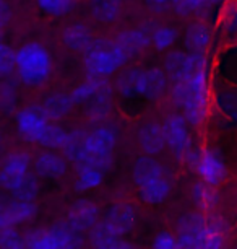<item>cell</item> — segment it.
Segmentation results:
<instances>
[{
	"label": "cell",
	"mask_w": 237,
	"mask_h": 249,
	"mask_svg": "<svg viewBox=\"0 0 237 249\" xmlns=\"http://www.w3.org/2000/svg\"><path fill=\"white\" fill-rule=\"evenodd\" d=\"M222 109L226 114H229L232 119H237V101L234 100V96H229L227 100L222 103Z\"/></svg>",
	"instance_id": "60d3db41"
},
{
	"label": "cell",
	"mask_w": 237,
	"mask_h": 249,
	"mask_svg": "<svg viewBox=\"0 0 237 249\" xmlns=\"http://www.w3.org/2000/svg\"><path fill=\"white\" fill-rule=\"evenodd\" d=\"M211 41V30L205 23L190 25L185 35V48L189 53H205Z\"/></svg>",
	"instance_id": "7402d4cb"
},
{
	"label": "cell",
	"mask_w": 237,
	"mask_h": 249,
	"mask_svg": "<svg viewBox=\"0 0 237 249\" xmlns=\"http://www.w3.org/2000/svg\"><path fill=\"white\" fill-rule=\"evenodd\" d=\"M227 26H229L231 31L237 33V5L232 8V12L229 15V20H227Z\"/></svg>",
	"instance_id": "b9f144b4"
},
{
	"label": "cell",
	"mask_w": 237,
	"mask_h": 249,
	"mask_svg": "<svg viewBox=\"0 0 237 249\" xmlns=\"http://www.w3.org/2000/svg\"><path fill=\"white\" fill-rule=\"evenodd\" d=\"M169 2H174V0H150V3H153V5H156V7H164L166 3H169Z\"/></svg>",
	"instance_id": "7bdbcfd3"
},
{
	"label": "cell",
	"mask_w": 237,
	"mask_h": 249,
	"mask_svg": "<svg viewBox=\"0 0 237 249\" xmlns=\"http://www.w3.org/2000/svg\"><path fill=\"white\" fill-rule=\"evenodd\" d=\"M38 207L32 200H23L15 199L10 200L8 204L2 207L0 212V228H8V227H16L20 223L30 222L31 218L36 217Z\"/></svg>",
	"instance_id": "8fae6325"
},
{
	"label": "cell",
	"mask_w": 237,
	"mask_h": 249,
	"mask_svg": "<svg viewBox=\"0 0 237 249\" xmlns=\"http://www.w3.org/2000/svg\"><path fill=\"white\" fill-rule=\"evenodd\" d=\"M115 142H117V135L109 127H97L88 132L85 139V152L75 163L77 170L91 166L106 173L112 166V152Z\"/></svg>",
	"instance_id": "7a4b0ae2"
},
{
	"label": "cell",
	"mask_w": 237,
	"mask_h": 249,
	"mask_svg": "<svg viewBox=\"0 0 237 249\" xmlns=\"http://www.w3.org/2000/svg\"><path fill=\"white\" fill-rule=\"evenodd\" d=\"M162 176H164V170H162L159 161L153 158V155H143L133 164V181L137 187L159 179Z\"/></svg>",
	"instance_id": "9a60e30c"
},
{
	"label": "cell",
	"mask_w": 237,
	"mask_h": 249,
	"mask_svg": "<svg viewBox=\"0 0 237 249\" xmlns=\"http://www.w3.org/2000/svg\"><path fill=\"white\" fill-rule=\"evenodd\" d=\"M169 194H171V184L164 176L138 187V196H140V199L150 205L162 204Z\"/></svg>",
	"instance_id": "603a6c76"
},
{
	"label": "cell",
	"mask_w": 237,
	"mask_h": 249,
	"mask_svg": "<svg viewBox=\"0 0 237 249\" xmlns=\"http://www.w3.org/2000/svg\"><path fill=\"white\" fill-rule=\"evenodd\" d=\"M16 69V53L5 43L0 44V75L3 78L10 77Z\"/></svg>",
	"instance_id": "d6a6232c"
},
{
	"label": "cell",
	"mask_w": 237,
	"mask_h": 249,
	"mask_svg": "<svg viewBox=\"0 0 237 249\" xmlns=\"http://www.w3.org/2000/svg\"><path fill=\"white\" fill-rule=\"evenodd\" d=\"M206 218L197 212L185 213L177 225V244L179 248H202V239L205 234Z\"/></svg>",
	"instance_id": "9c48e42d"
},
{
	"label": "cell",
	"mask_w": 237,
	"mask_h": 249,
	"mask_svg": "<svg viewBox=\"0 0 237 249\" xmlns=\"http://www.w3.org/2000/svg\"><path fill=\"white\" fill-rule=\"evenodd\" d=\"M67 134L68 132H65V130L62 127H59V125L49 124L39 143L44 145V147H49V148H62L65 140H67Z\"/></svg>",
	"instance_id": "1f68e13d"
},
{
	"label": "cell",
	"mask_w": 237,
	"mask_h": 249,
	"mask_svg": "<svg viewBox=\"0 0 237 249\" xmlns=\"http://www.w3.org/2000/svg\"><path fill=\"white\" fill-rule=\"evenodd\" d=\"M0 106L5 112H13L16 106V87L12 80H5L0 88Z\"/></svg>",
	"instance_id": "e575fe53"
},
{
	"label": "cell",
	"mask_w": 237,
	"mask_h": 249,
	"mask_svg": "<svg viewBox=\"0 0 237 249\" xmlns=\"http://www.w3.org/2000/svg\"><path fill=\"white\" fill-rule=\"evenodd\" d=\"M210 0H174L173 5L175 8V12L180 15H189V13H197L200 10H203Z\"/></svg>",
	"instance_id": "74e56055"
},
{
	"label": "cell",
	"mask_w": 237,
	"mask_h": 249,
	"mask_svg": "<svg viewBox=\"0 0 237 249\" xmlns=\"http://www.w3.org/2000/svg\"><path fill=\"white\" fill-rule=\"evenodd\" d=\"M34 171L41 178H60L67 173V160L57 153L43 152L34 160Z\"/></svg>",
	"instance_id": "5bb4252c"
},
{
	"label": "cell",
	"mask_w": 237,
	"mask_h": 249,
	"mask_svg": "<svg viewBox=\"0 0 237 249\" xmlns=\"http://www.w3.org/2000/svg\"><path fill=\"white\" fill-rule=\"evenodd\" d=\"M28 175H30V155L25 152H13L2 164L0 182L5 191L13 192Z\"/></svg>",
	"instance_id": "ba28073f"
},
{
	"label": "cell",
	"mask_w": 237,
	"mask_h": 249,
	"mask_svg": "<svg viewBox=\"0 0 237 249\" xmlns=\"http://www.w3.org/2000/svg\"><path fill=\"white\" fill-rule=\"evenodd\" d=\"M0 248L2 249H21L26 248L25 238H21V234L16 231L15 227L8 228H0Z\"/></svg>",
	"instance_id": "836d02e7"
},
{
	"label": "cell",
	"mask_w": 237,
	"mask_h": 249,
	"mask_svg": "<svg viewBox=\"0 0 237 249\" xmlns=\"http://www.w3.org/2000/svg\"><path fill=\"white\" fill-rule=\"evenodd\" d=\"M73 100L70 95H65V93H50L43 103V109L46 116L49 119H62L63 116H67L72 111Z\"/></svg>",
	"instance_id": "d4e9b609"
},
{
	"label": "cell",
	"mask_w": 237,
	"mask_h": 249,
	"mask_svg": "<svg viewBox=\"0 0 237 249\" xmlns=\"http://www.w3.org/2000/svg\"><path fill=\"white\" fill-rule=\"evenodd\" d=\"M153 248L156 249H173V248H179L177 244V236L171 234L169 231H161L153 241Z\"/></svg>",
	"instance_id": "f35d334b"
},
{
	"label": "cell",
	"mask_w": 237,
	"mask_h": 249,
	"mask_svg": "<svg viewBox=\"0 0 237 249\" xmlns=\"http://www.w3.org/2000/svg\"><path fill=\"white\" fill-rule=\"evenodd\" d=\"M111 95H112V91H111V87L108 85L86 103V114L91 121H101L109 114Z\"/></svg>",
	"instance_id": "484cf974"
},
{
	"label": "cell",
	"mask_w": 237,
	"mask_h": 249,
	"mask_svg": "<svg viewBox=\"0 0 237 249\" xmlns=\"http://www.w3.org/2000/svg\"><path fill=\"white\" fill-rule=\"evenodd\" d=\"M195 168L202 181L208 182L211 186H218L226 178V164L222 158L213 150H205L202 153H197L193 158Z\"/></svg>",
	"instance_id": "30bf717a"
},
{
	"label": "cell",
	"mask_w": 237,
	"mask_h": 249,
	"mask_svg": "<svg viewBox=\"0 0 237 249\" xmlns=\"http://www.w3.org/2000/svg\"><path fill=\"white\" fill-rule=\"evenodd\" d=\"M97 218H99V209L96 207V204H93L90 200H80L70 209L67 223L77 233H83L95 227L97 223Z\"/></svg>",
	"instance_id": "7c38bea8"
},
{
	"label": "cell",
	"mask_w": 237,
	"mask_h": 249,
	"mask_svg": "<svg viewBox=\"0 0 237 249\" xmlns=\"http://www.w3.org/2000/svg\"><path fill=\"white\" fill-rule=\"evenodd\" d=\"M138 145L146 155L161 153L164 147H167L164 125L156 124V122H148L142 125L138 130Z\"/></svg>",
	"instance_id": "4fadbf2b"
},
{
	"label": "cell",
	"mask_w": 237,
	"mask_h": 249,
	"mask_svg": "<svg viewBox=\"0 0 237 249\" xmlns=\"http://www.w3.org/2000/svg\"><path fill=\"white\" fill-rule=\"evenodd\" d=\"M13 12L10 10V7H8V3L5 2V0H2V3H0V26L5 28L8 20L12 18Z\"/></svg>",
	"instance_id": "ab89813d"
},
{
	"label": "cell",
	"mask_w": 237,
	"mask_h": 249,
	"mask_svg": "<svg viewBox=\"0 0 237 249\" xmlns=\"http://www.w3.org/2000/svg\"><path fill=\"white\" fill-rule=\"evenodd\" d=\"M187 119L180 114H171L164 121V132H166V142L171 152L179 158L180 161H193L195 155L192 147V139H190Z\"/></svg>",
	"instance_id": "5b68a950"
},
{
	"label": "cell",
	"mask_w": 237,
	"mask_h": 249,
	"mask_svg": "<svg viewBox=\"0 0 237 249\" xmlns=\"http://www.w3.org/2000/svg\"><path fill=\"white\" fill-rule=\"evenodd\" d=\"M175 37H177V31L173 26H158L151 35V44L156 49L164 51L175 43Z\"/></svg>",
	"instance_id": "4dcf8cb0"
},
{
	"label": "cell",
	"mask_w": 237,
	"mask_h": 249,
	"mask_svg": "<svg viewBox=\"0 0 237 249\" xmlns=\"http://www.w3.org/2000/svg\"><path fill=\"white\" fill-rule=\"evenodd\" d=\"M227 239V227L226 223L220 218H206V228L205 234L202 239V248L216 249L222 248Z\"/></svg>",
	"instance_id": "cb8c5ba5"
},
{
	"label": "cell",
	"mask_w": 237,
	"mask_h": 249,
	"mask_svg": "<svg viewBox=\"0 0 237 249\" xmlns=\"http://www.w3.org/2000/svg\"><path fill=\"white\" fill-rule=\"evenodd\" d=\"M91 12L97 21L112 23L120 13V2L119 0H93Z\"/></svg>",
	"instance_id": "f1b7e54d"
},
{
	"label": "cell",
	"mask_w": 237,
	"mask_h": 249,
	"mask_svg": "<svg viewBox=\"0 0 237 249\" xmlns=\"http://www.w3.org/2000/svg\"><path fill=\"white\" fill-rule=\"evenodd\" d=\"M226 2V0H210V3H222Z\"/></svg>",
	"instance_id": "ee69618b"
},
{
	"label": "cell",
	"mask_w": 237,
	"mask_h": 249,
	"mask_svg": "<svg viewBox=\"0 0 237 249\" xmlns=\"http://www.w3.org/2000/svg\"><path fill=\"white\" fill-rule=\"evenodd\" d=\"M95 43L90 28L81 23H73L63 31V44L75 53H86Z\"/></svg>",
	"instance_id": "44dd1931"
},
{
	"label": "cell",
	"mask_w": 237,
	"mask_h": 249,
	"mask_svg": "<svg viewBox=\"0 0 237 249\" xmlns=\"http://www.w3.org/2000/svg\"><path fill=\"white\" fill-rule=\"evenodd\" d=\"M104 87H108V83H106L104 80L91 77L88 82L81 83L80 87L72 91L70 96L73 100V105H86V103L90 101L93 96H96Z\"/></svg>",
	"instance_id": "83f0119b"
},
{
	"label": "cell",
	"mask_w": 237,
	"mask_h": 249,
	"mask_svg": "<svg viewBox=\"0 0 237 249\" xmlns=\"http://www.w3.org/2000/svg\"><path fill=\"white\" fill-rule=\"evenodd\" d=\"M192 199H193V204L197 205L200 210H203V212H210V210H213V207L218 204V194H216L215 187L205 181L193 184Z\"/></svg>",
	"instance_id": "4316f807"
},
{
	"label": "cell",
	"mask_w": 237,
	"mask_h": 249,
	"mask_svg": "<svg viewBox=\"0 0 237 249\" xmlns=\"http://www.w3.org/2000/svg\"><path fill=\"white\" fill-rule=\"evenodd\" d=\"M173 100L182 107L190 125H200L208 112V78L206 72L195 73L187 80L174 82Z\"/></svg>",
	"instance_id": "6da1fadb"
},
{
	"label": "cell",
	"mask_w": 237,
	"mask_h": 249,
	"mask_svg": "<svg viewBox=\"0 0 237 249\" xmlns=\"http://www.w3.org/2000/svg\"><path fill=\"white\" fill-rule=\"evenodd\" d=\"M18 77L28 87H39L50 73V55L39 43H28L16 51Z\"/></svg>",
	"instance_id": "3957f363"
},
{
	"label": "cell",
	"mask_w": 237,
	"mask_h": 249,
	"mask_svg": "<svg viewBox=\"0 0 237 249\" xmlns=\"http://www.w3.org/2000/svg\"><path fill=\"white\" fill-rule=\"evenodd\" d=\"M106 220L124 236V234H127L133 230L135 222H137V213H135V209L132 205L115 204L108 210Z\"/></svg>",
	"instance_id": "ffe728a7"
},
{
	"label": "cell",
	"mask_w": 237,
	"mask_h": 249,
	"mask_svg": "<svg viewBox=\"0 0 237 249\" xmlns=\"http://www.w3.org/2000/svg\"><path fill=\"white\" fill-rule=\"evenodd\" d=\"M115 43L128 57H135L148 48V44L151 43V36L143 30H127L117 35Z\"/></svg>",
	"instance_id": "e0dca14e"
},
{
	"label": "cell",
	"mask_w": 237,
	"mask_h": 249,
	"mask_svg": "<svg viewBox=\"0 0 237 249\" xmlns=\"http://www.w3.org/2000/svg\"><path fill=\"white\" fill-rule=\"evenodd\" d=\"M128 59L115 41H95L85 53V69L90 77L104 78L124 67Z\"/></svg>",
	"instance_id": "277c9868"
},
{
	"label": "cell",
	"mask_w": 237,
	"mask_h": 249,
	"mask_svg": "<svg viewBox=\"0 0 237 249\" xmlns=\"http://www.w3.org/2000/svg\"><path fill=\"white\" fill-rule=\"evenodd\" d=\"M167 80H169V75H167L166 70L158 69V67H151V69L145 70L142 96L150 101L159 100L167 90Z\"/></svg>",
	"instance_id": "d6986e66"
},
{
	"label": "cell",
	"mask_w": 237,
	"mask_h": 249,
	"mask_svg": "<svg viewBox=\"0 0 237 249\" xmlns=\"http://www.w3.org/2000/svg\"><path fill=\"white\" fill-rule=\"evenodd\" d=\"M12 196L15 199H23V200H32L38 196V181L32 175H28L25 178V181L12 192Z\"/></svg>",
	"instance_id": "d590c367"
},
{
	"label": "cell",
	"mask_w": 237,
	"mask_h": 249,
	"mask_svg": "<svg viewBox=\"0 0 237 249\" xmlns=\"http://www.w3.org/2000/svg\"><path fill=\"white\" fill-rule=\"evenodd\" d=\"M38 5L41 10L49 13V15L60 17L70 10L73 0H38Z\"/></svg>",
	"instance_id": "8d00e7d4"
},
{
	"label": "cell",
	"mask_w": 237,
	"mask_h": 249,
	"mask_svg": "<svg viewBox=\"0 0 237 249\" xmlns=\"http://www.w3.org/2000/svg\"><path fill=\"white\" fill-rule=\"evenodd\" d=\"M143 80H145V72L137 67L125 69L120 72L115 82L117 93L124 98H133L138 95H143Z\"/></svg>",
	"instance_id": "2e32d148"
},
{
	"label": "cell",
	"mask_w": 237,
	"mask_h": 249,
	"mask_svg": "<svg viewBox=\"0 0 237 249\" xmlns=\"http://www.w3.org/2000/svg\"><path fill=\"white\" fill-rule=\"evenodd\" d=\"M206 57L205 53H180L174 51L169 53L164 59V70L173 82L187 80L195 73L205 72Z\"/></svg>",
	"instance_id": "8992f818"
},
{
	"label": "cell",
	"mask_w": 237,
	"mask_h": 249,
	"mask_svg": "<svg viewBox=\"0 0 237 249\" xmlns=\"http://www.w3.org/2000/svg\"><path fill=\"white\" fill-rule=\"evenodd\" d=\"M16 125L21 139H25L26 142L39 143L49 125V117L46 116L43 106L25 107L16 114Z\"/></svg>",
	"instance_id": "52a82bcc"
},
{
	"label": "cell",
	"mask_w": 237,
	"mask_h": 249,
	"mask_svg": "<svg viewBox=\"0 0 237 249\" xmlns=\"http://www.w3.org/2000/svg\"><path fill=\"white\" fill-rule=\"evenodd\" d=\"M103 182V171L97 168L85 166L78 168V178L75 182V191L77 192H86L97 187Z\"/></svg>",
	"instance_id": "f546056e"
},
{
	"label": "cell",
	"mask_w": 237,
	"mask_h": 249,
	"mask_svg": "<svg viewBox=\"0 0 237 249\" xmlns=\"http://www.w3.org/2000/svg\"><path fill=\"white\" fill-rule=\"evenodd\" d=\"M120 239H122V234H120L108 220L97 222L95 227L90 230V243L93 248L117 249Z\"/></svg>",
	"instance_id": "ac0fdd59"
}]
</instances>
